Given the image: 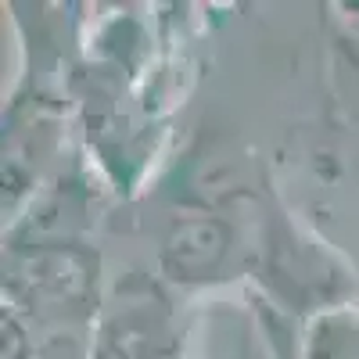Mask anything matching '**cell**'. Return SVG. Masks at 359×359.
Segmentation results:
<instances>
[{"label": "cell", "instance_id": "obj_1", "mask_svg": "<svg viewBox=\"0 0 359 359\" xmlns=\"http://www.w3.org/2000/svg\"><path fill=\"white\" fill-rule=\"evenodd\" d=\"M219 237H223V230L216 223H194V226H187L169 245V252L176 255V269H205V266H212L223 248H205V241L212 245V241H219Z\"/></svg>", "mask_w": 359, "mask_h": 359}]
</instances>
